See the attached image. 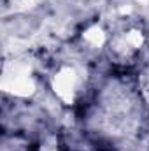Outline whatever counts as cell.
<instances>
[{"mask_svg":"<svg viewBox=\"0 0 149 151\" xmlns=\"http://www.w3.org/2000/svg\"><path fill=\"white\" fill-rule=\"evenodd\" d=\"M0 88L4 93L16 99H30L37 93V81L32 69L23 60H9L4 63Z\"/></svg>","mask_w":149,"mask_h":151,"instance_id":"obj_1","label":"cell"},{"mask_svg":"<svg viewBox=\"0 0 149 151\" xmlns=\"http://www.w3.org/2000/svg\"><path fill=\"white\" fill-rule=\"evenodd\" d=\"M51 90L63 106H74L79 93V72L72 65H62L51 77Z\"/></svg>","mask_w":149,"mask_h":151,"instance_id":"obj_2","label":"cell"},{"mask_svg":"<svg viewBox=\"0 0 149 151\" xmlns=\"http://www.w3.org/2000/svg\"><path fill=\"white\" fill-rule=\"evenodd\" d=\"M107 40H109L107 30L100 23H90L81 32V42L90 49H102L107 44Z\"/></svg>","mask_w":149,"mask_h":151,"instance_id":"obj_3","label":"cell"},{"mask_svg":"<svg viewBox=\"0 0 149 151\" xmlns=\"http://www.w3.org/2000/svg\"><path fill=\"white\" fill-rule=\"evenodd\" d=\"M119 42L123 44V47L126 49V53H135V51H140L146 46V34H144L142 28L132 27V28H128L121 35Z\"/></svg>","mask_w":149,"mask_h":151,"instance_id":"obj_4","label":"cell"},{"mask_svg":"<svg viewBox=\"0 0 149 151\" xmlns=\"http://www.w3.org/2000/svg\"><path fill=\"white\" fill-rule=\"evenodd\" d=\"M34 151H60V141L56 135H46L40 142L37 144V148Z\"/></svg>","mask_w":149,"mask_h":151,"instance_id":"obj_5","label":"cell"},{"mask_svg":"<svg viewBox=\"0 0 149 151\" xmlns=\"http://www.w3.org/2000/svg\"><path fill=\"white\" fill-rule=\"evenodd\" d=\"M39 4H40V0H16V9L18 11H32Z\"/></svg>","mask_w":149,"mask_h":151,"instance_id":"obj_6","label":"cell"}]
</instances>
